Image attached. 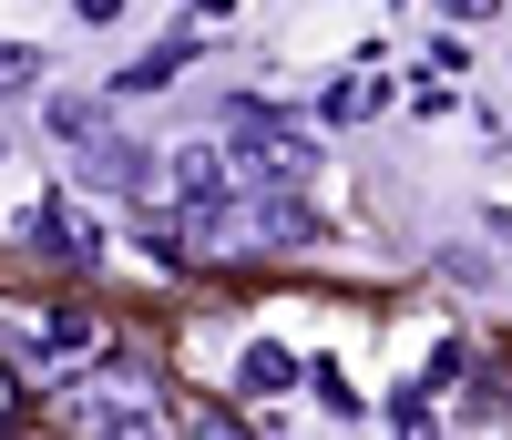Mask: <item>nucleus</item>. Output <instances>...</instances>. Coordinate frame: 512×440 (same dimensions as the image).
Returning <instances> with one entry per match:
<instances>
[{
	"label": "nucleus",
	"mask_w": 512,
	"mask_h": 440,
	"mask_svg": "<svg viewBox=\"0 0 512 440\" xmlns=\"http://www.w3.org/2000/svg\"><path fill=\"white\" fill-rule=\"evenodd\" d=\"M359 113H379V82H338V93H328V123H359Z\"/></svg>",
	"instance_id": "obj_8"
},
{
	"label": "nucleus",
	"mask_w": 512,
	"mask_h": 440,
	"mask_svg": "<svg viewBox=\"0 0 512 440\" xmlns=\"http://www.w3.org/2000/svg\"><path fill=\"white\" fill-rule=\"evenodd\" d=\"M236 236H256V246H308L318 226H308V205H297V195H256Z\"/></svg>",
	"instance_id": "obj_3"
},
{
	"label": "nucleus",
	"mask_w": 512,
	"mask_h": 440,
	"mask_svg": "<svg viewBox=\"0 0 512 440\" xmlns=\"http://www.w3.org/2000/svg\"><path fill=\"white\" fill-rule=\"evenodd\" d=\"M52 134L72 144V164H82V185H144V144H123L113 123L82 103V93H62L52 103Z\"/></svg>",
	"instance_id": "obj_1"
},
{
	"label": "nucleus",
	"mask_w": 512,
	"mask_h": 440,
	"mask_svg": "<svg viewBox=\"0 0 512 440\" xmlns=\"http://www.w3.org/2000/svg\"><path fill=\"white\" fill-rule=\"evenodd\" d=\"M185 52H195V31H175V41H164V52H144L134 72H123V93H164V82L185 72Z\"/></svg>",
	"instance_id": "obj_5"
},
{
	"label": "nucleus",
	"mask_w": 512,
	"mask_h": 440,
	"mask_svg": "<svg viewBox=\"0 0 512 440\" xmlns=\"http://www.w3.org/2000/svg\"><path fill=\"white\" fill-rule=\"evenodd\" d=\"M246 389H256V400H287V389H297V359H287V348H246Z\"/></svg>",
	"instance_id": "obj_6"
},
{
	"label": "nucleus",
	"mask_w": 512,
	"mask_h": 440,
	"mask_svg": "<svg viewBox=\"0 0 512 440\" xmlns=\"http://www.w3.org/2000/svg\"><path fill=\"white\" fill-rule=\"evenodd\" d=\"M195 11H205V21H226V11H236V0H195Z\"/></svg>",
	"instance_id": "obj_13"
},
{
	"label": "nucleus",
	"mask_w": 512,
	"mask_h": 440,
	"mask_svg": "<svg viewBox=\"0 0 512 440\" xmlns=\"http://www.w3.org/2000/svg\"><path fill=\"white\" fill-rule=\"evenodd\" d=\"M41 72H52V62H41V52H21V41H0V93H31Z\"/></svg>",
	"instance_id": "obj_7"
},
{
	"label": "nucleus",
	"mask_w": 512,
	"mask_h": 440,
	"mask_svg": "<svg viewBox=\"0 0 512 440\" xmlns=\"http://www.w3.org/2000/svg\"><path fill=\"white\" fill-rule=\"evenodd\" d=\"M502 11V0H451V21H492Z\"/></svg>",
	"instance_id": "obj_12"
},
{
	"label": "nucleus",
	"mask_w": 512,
	"mask_h": 440,
	"mask_svg": "<svg viewBox=\"0 0 512 440\" xmlns=\"http://www.w3.org/2000/svg\"><path fill=\"white\" fill-rule=\"evenodd\" d=\"M103 430H113V440H164V430H154V410H134V400L103 410Z\"/></svg>",
	"instance_id": "obj_9"
},
{
	"label": "nucleus",
	"mask_w": 512,
	"mask_h": 440,
	"mask_svg": "<svg viewBox=\"0 0 512 440\" xmlns=\"http://www.w3.org/2000/svg\"><path fill=\"white\" fill-rule=\"evenodd\" d=\"M195 440H246V430H236L226 410H195Z\"/></svg>",
	"instance_id": "obj_10"
},
{
	"label": "nucleus",
	"mask_w": 512,
	"mask_h": 440,
	"mask_svg": "<svg viewBox=\"0 0 512 440\" xmlns=\"http://www.w3.org/2000/svg\"><path fill=\"white\" fill-rule=\"evenodd\" d=\"M72 11H82V21H123V0H72Z\"/></svg>",
	"instance_id": "obj_11"
},
{
	"label": "nucleus",
	"mask_w": 512,
	"mask_h": 440,
	"mask_svg": "<svg viewBox=\"0 0 512 440\" xmlns=\"http://www.w3.org/2000/svg\"><path fill=\"white\" fill-rule=\"evenodd\" d=\"M226 134H236V154H246L256 185H297V174H308V134H297L287 113H267V103H236Z\"/></svg>",
	"instance_id": "obj_2"
},
{
	"label": "nucleus",
	"mask_w": 512,
	"mask_h": 440,
	"mask_svg": "<svg viewBox=\"0 0 512 440\" xmlns=\"http://www.w3.org/2000/svg\"><path fill=\"white\" fill-rule=\"evenodd\" d=\"M21 236H31L41 256H72V267L93 256V236H82V215H72V205H31V215H21Z\"/></svg>",
	"instance_id": "obj_4"
}]
</instances>
